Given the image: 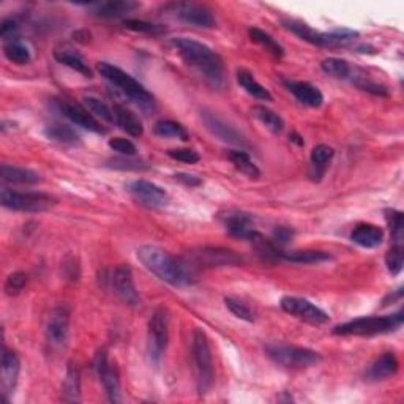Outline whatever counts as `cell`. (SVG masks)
Instances as JSON below:
<instances>
[{"label":"cell","instance_id":"obj_1","mask_svg":"<svg viewBox=\"0 0 404 404\" xmlns=\"http://www.w3.org/2000/svg\"><path fill=\"white\" fill-rule=\"evenodd\" d=\"M172 44L177 49L179 56L184 59V62L190 65L194 71H198L208 84L213 87L225 85V62L218 52H215L204 43L185 37L174 38Z\"/></svg>","mask_w":404,"mask_h":404},{"label":"cell","instance_id":"obj_2","mask_svg":"<svg viewBox=\"0 0 404 404\" xmlns=\"http://www.w3.org/2000/svg\"><path fill=\"white\" fill-rule=\"evenodd\" d=\"M138 259L153 275L172 286H188L194 283V273L190 264L174 258L166 250L155 245L138 248Z\"/></svg>","mask_w":404,"mask_h":404},{"label":"cell","instance_id":"obj_3","mask_svg":"<svg viewBox=\"0 0 404 404\" xmlns=\"http://www.w3.org/2000/svg\"><path fill=\"white\" fill-rule=\"evenodd\" d=\"M97 70L101 76L109 81L112 85H116L125 97L130 98L134 105L141 107V109L143 111L155 109L157 103H155L152 93L147 90L143 84L138 83L133 76L128 75L124 70H120L119 66L107 62H100L97 65Z\"/></svg>","mask_w":404,"mask_h":404},{"label":"cell","instance_id":"obj_4","mask_svg":"<svg viewBox=\"0 0 404 404\" xmlns=\"http://www.w3.org/2000/svg\"><path fill=\"white\" fill-rule=\"evenodd\" d=\"M403 311L387 314V316H365L354 321L345 322L333 328V335L340 336H373L390 333L398 330L403 326Z\"/></svg>","mask_w":404,"mask_h":404},{"label":"cell","instance_id":"obj_5","mask_svg":"<svg viewBox=\"0 0 404 404\" xmlns=\"http://www.w3.org/2000/svg\"><path fill=\"white\" fill-rule=\"evenodd\" d=\"M283 24H285L287 30H291L299 38H302L303 42L319 46V48H346V46L354 43L357 37H359V32L349 29L318 32L314 30L313 27H309L307 23L297 21V19H286V21H283Z\"/></svg>","mask_w":404,"mask_h":404},{"label":"cell","instance_id":"obj_6","mask_svg":"<svg viewBox=\"0 0 404 404\" xmlns=\"http://www.w3.org/2000/svg\"><path fill=\"white\" fill-rule=\"evenodd\" d=\"M193 360L194 373H196V384L199 395H206L213 386V359L212 349L208 345V338L204 330L196 328L193 335Z\"/></svg>","mask_w":404,"mask_h":404},{"label":"cell","instance_id":"obj_7","mask_svg":"<svg viewBox=\"0 0 404 404\" xmlns=\"http://www.w3.org/2000/svg\"><path fill=\"white\" fill-rule=\"evenodd\" d=\"M267 355L277 365L287 369H305L316 367L322 360L319 352L308 347L289 346V345H268L266 347Z\"/></svg>","mask_w":404,"mask_h":404},{"label":"cell","instance_id":"obj_8","mask_svg":"<svg viewBox=\"0 0 404 404\" xmlns=\"http://www.w3.org/2000/svg\"><path fill=\"white\" fill-rule=\"evenodd\" d=\"M0 202L5 208L15 212H44L57 204V199L46 193H19L4 188Z\"/></svg>","mask_w":404,"mask_h":404},{"label":"cell","instance_id":"obj_9","mask_svg":"<svg viewBox=\"0 0 404 404\" xmlns=\"http://www.w3.org/2000/svg\"><path fill=\"white\" fill-rule=\"evenodd\" d=\"M170 341V319L165 309H157L152 314L147 327V352L153 365H160Z\"/></svg>","mask_w":404,"mask_h":404},{"label":"cell","instance_id":"obj_10","mask_svg":"<svg viewBox=\"0 0 404 404\" xmlns=\"http://www.w3.org/2000/svg\"><path fill=\"white\" fill-rule=\"evenodd\" d=\"M281 308L283 311H286L287 314L295 316V318L303 319L309 322V324H327L330 321V316L321 309L319 307H316L314 303H311L307 299L300 297H292V295H286V297L281 299Z\"/></svg>","mask_w":404,"mask_h":404},{"label":"cell","instance_id":"obj_11","mask_svg":"<svg viewBox=\"0 0 404 404\" xmlns=\"http://www.w3.org/2000/svg\"><path fill=\"white\" fill-rule=\"evenodd\" d=\"M171 10L180 21L194 27H201V29H212L217 24L212 10H208L204 5L182 2L171 5Z\"/></svg>","mask_w":404,"mask_h":404},{"label":"cell","instance_id":"obj_12","mask_svg":"<svg viewBox=\"0 0 404 404\" xmlns=\"http://www.w3.org/2000/svg\"><path fill=\"white\" fill-rule=\"evenodd\" d=\"M57 106H59V111L75 125L84 128V130H89L92 133H97V134L106 133L103 125H101L98 120L92 116L90 111L87 109L85 106L79 105V103H73V101H69V100L57 101Z\"/></svg>","mask_w":404,"mask_h":404},{"label":"cell","instance_id":"obj_13","mask_svg":"<svg viewBox=\"0 0 404 404\" xmlns=\"http://www.w3.org/2000/svg\"><path fill=\"white\" fill-rule=\"evenodd\" d=\"M95 372L98 374V378L103 384V387L106 390L107 398H109L111 403H119L122 400L120 396V381H119V374L116 372V368L112 367V363L109 360V355L105 351H100L95 355Z\"/></svg>","mask_w":404,"mask_h":404},{"label":"cell","instance_id":"obj_14","mask_svg":"<svg viewBox=\"0 0 404 404\" xmlns=\"http://www.w3.org/2000/svg\"><path fill=\"white\" fill-rule=\"evenodd\" d=\"M191 259L196 266L212 268V267H229L239 266L242 259L231 250L220 246H207L201 248L199 251L191 254Z\"/></svg>","mask_w":404,"mask_h":404},{"label":"cell","instance_id":"obj_15","mask_svg":"<svg viewBox=\"0 0 404 404\" xmlns=\"http://www.w3.org/2000/svg\"><path fill=\"white\" fill-rule=\"evenodd\" d=\"M111 286L114 294H116L124 303H126V305L136 307L141 303L138 289L134 286L133 273L128 267L120 266L114 271L111 277Z\"/></svg>","mask_w":404,"mask_h":404},{"label":"cell","instance_id":"obj_16","mask_svg":"<svg viewBox=\"0 0 404 404\" xmlns=\"http://www.w3.org/2000/svg\"><path fill=\"white\" fill-rule=\"evenodd\" d=\"M128 190L136 198L141 204L149 208H158L166 206L167 193L163 188L147 180H134L128 186Z\"/></svg>","mask_w":404,"mask_h":404},{"label":"cell","instance_id":"obj_17","mask_svg":"<svg viewBox=\"0 0 404 404\" xmlns=\"http://www.w3.org/2000/svg\"><path fill=\"white\" fill-rule=\"evenodd\" d=\"M69 327H70V313L64 307L52 309L48 324H46V336L52 346L60 347L66 343L69 338Z\"/></svg>","mask_w":404,"mask_h":404},{"label":"cell","instance_id":"obj_18","mask_svg":"<svg viewBox=\"0 0 404 404\" xmlns=\"http://www.w3.org/2000/svg\"><path fill=\"white\" fill-rule=\"evenodd\" d=\"M202 119H204V124L207 125L208 130H210L215 136L223 141V143H229L232 145H248V143L244 138V134H240L234 126L226 124L223 119H220L217 114L213 112H202Z\"/></svg>","mask_w":404,"mask_h":404},{"label":"cell","instance_id":"obj_19","mask_svg":"<svg viewBox=\"0 0 404 404\" xmlns=\"http://www.w3.org/2000/svg\"><path fill=\"white\" fill-rule=\"evenodd\" d=\"M226 231L235 239L253 242L258 237L259 232L254 229L253 218L250 215L242 212H229L223 217Z\"/></svg>","mask_w":404,"mask_h":404},{"label":"cell","instance_id":"obj_20","mask_svg":"<svg viewBox=\"0 0 404 404\" xmlns=\"http://www.w3.org/2000/svg\"><path fill=\"white\" fill-rule=\"evenodd\" d=\"M19 372H21V362H19V357L8 351V349L4 347L2 351V390H4V400H8V395L13 393L15 390Z\"/></svg>","mask_w":404,"mask_h":404},{"label":"cell","instance_id":"obj_21","mask_svg":"<svg viewBox=\"0 0 404 404\" xmlns=\"http://www.w3.org/2000/svg\"><path fill=\"white\" fill-rule=\"evenodd\" d=\"M285 85L287 87V90L292 93V95L297 98L300 103L307 105L309 107H321L324 103V95L318 89V87L305 83V81H285Z\"/></svg>","mask_w":404,"mask_h":404},{"label":"cell","instance_id":"obj_22","mask_svg":"<svg viewBox=\"0 0 404 404\" xmlns=\"http://www.w3.org/2000/svg\"><path fill=\"white\" fill-rule=\"evenodd\" d=\"M54 59H56L59 64L70 66L71 70H75L84 78H92V70L89 69V65H87L84 57L81 56L76 49H73L71 46L62 44L54 49Z\"/></svg>","mask_w":404,"mask_h":404},{"label":"cell","instance_id":"obj_23","mask_svg":"<svg viewBox=\"0 0 404 404\" xmlns=\"http://www.w3.org/2000/svg\"><path fill=\"white\" fill-rule=\"evenodd\" d=\"M0 180L11 185H35L42 182V176L27 167L4 165L0 167Z\"/></svg>","mask_w":404,"mask_h":404},{"label":"cell","instance_id":"obj_24","mask_svg":"<svg viewBox=\"0 0 404 404\" xmlns=\"http://www.w3.org/2000/svg\"><path fill=\"white\" fill-rule=\"evenodd\" d=\"M139 8L138 2L133 0H111V2H101L93 5V15L103 19H116L120 16H125L126 13Z\"/></svg>","mask_w":404,"mask_h":404},{"label":"cell","instance_id":"obj_25","mask_svg":"<svg viewBox=\"0 0 404 404\" xmlns=\"http://www.w3.org/2000/svg\"><path fill=\"white\" fill-rule=\"evenodd\" d=\"M351 240L362 248H376L384 242V231L376 225L363 223L354 229Z\"/></svg>","mask_w":404,"mask_h":404},{"label":"cell","instance_id":"obj_26","mask_svg":"<svg viewBox=\"0 0 404 404\" xmlns=\"http://www.w3.org/2000/svg\"><path fill=\"white\" fill-rule=\"evenodd\" d=\"M114 119H116V124L122 128V130L130 134L133 138H141L144 134V126L141 124V120L136 117V114L131 112L128 107L122 105L114 106Z\"/></svg>","mask_w":404,"mask_h":404},{"label":"cell","instance_id":"obj_27","mask_svg":"<svg viewBox=\"0 0 404 404\" xmlns=\"http://www.w3.org/2000/svg\"><path fill=\"white\" fill-rule=\"evenodd\" d=\"M398 359L393 352H386L382 354L379 359H376V362L373 363L372 367L368 369V378L373 381H384L393 376L396 372H398Z\"/></svg>","mask_w":404,"mask_h":404},{"label":"cell","instance_id":"obj_28","mask_svg":"<svg viewBox=\"0 0 404 404\" xmlns=\"http://www.w3.org/2000/svg\"><path fill=\"white\" fill-rule=\"evenodd\" d=\"M278 259L292 262V264H321L332 259V254L318 250H302V251H280Z\"/></svg>","mask_w":404,"mask_h":404},{"label":"cell","instance_id":"obj_29","mask_svg":"<svg viewBox=\"0 0 404 404\" xmlns=\"http://www.w3.org/2000/svg\"><path fill=\"white\" fill-rule=\"evenodd\" d=\"M81 398V373L75 363H70L62 384V400L76 403Z\"/></svg>","mask_w":404,"mask_h":404},{"label":"cell","instance_id":"obj_30","mask_svg":"<svg viewBox=\"0 0 404 404\" xmlns=\"http://www.w3.org/2000/svg\"><path fill=\"white\" fill-rule=\"evenodd\" d=\"M237 83L240 84L242 89H244L248 95H251L253 98L261 100V101H273L272 93L268 92L264 85L259 84L250 71L239 70L237 71Z\"/></svg>","mask_w":404,"mask_h":404},{"label":"cell","instance_id":"obj_31","mask_svg":"<svg viewBox=\"0 0 404 404\" xmlns=\"http://www.w3.org/2000/svg\"><path fill=\"white\" fill-rule=\"evenodd\" d=\"M44 136L54 143L75 145L79 143V134L71 126L64 124H51L44 128Z\"/></svg>","mask_w":404,"mask_h":404},{"label":"cell","instance_id":"obj_32","mask_svg":"<svg viewBox=\"0 0 404 404\" xmlns=\"http://www.w3.org/2000/svg\"><path fill=\"white\" fill-rule=\"evenodd\" d=\"M248 35H250L251 42L262 46V48L271 52L273 57L281 59L283 56H285V49H283V46L271 35V33L261 30L259 27H250V29H248Z\"/></svg>","mask_w":404,"mask_h":404},{"label":"cell","instance_id":"obj_33","mask_svg":"<svg viewBox=\"0 0 404 404\" xmlns=\"http://www.w3.org/2000/svg\"><path fill=\"white\" fill-rule=\"evenodd\" d=\"M253 117H256L259 122L268 128L272 133H281L285 130V120L281 119L280 114H277L272 109H268L266 106H254L251 109Z\"/></svg>","mask_w":404,"mask_h":404},{"label":"cell","instance_id":"obj_34","mask_svg":"<svg viewBox=\"0 0 404 404\" xmlns=\"http://www.w3.org/2000/svg\"><path fill=\"white\" fill-rule=\"evenodd\" d=\"M229 160L232 161V165L237 167L240 172H244L245 176L250 179H259L261 171L259 167L253 163V160L250 158V155L244 150H231L227 153Z\"/></svg>","mask_w":404,"mask_h":404},{"label":"cell","instance_id":"obj_35","mask_svg":"<svg viewBox=\"0 0 404 404\" xmlns=\"http://www.w3.org/2000/svg\"><path fill=\"white\" fill-rule=\"evenodd\" d=\"M153 131L160 138H176L180 141H188V133L180 124L174 120H160L155 124Z\"/></svg>","mask_w":404,"mask_h":404},{"label":"cell","instance_id":"obj_36","mask_svg":"<svg viewBox=\"0 0 404 404\" xmlns=\"http://www.w3.org/2000/svg\"><path fill=\"white\" fill-rule=\"evenodd\" d=\"M333 155H335V150L332 149V147H328L326 144H319L314 147L311 152V158L309 160H311L313 170H316V176H322V174H324L327 165L333 158Z\"/></svg>","mask_w":404,"mask_h":404},{"label":"cell","instance_id":"obj_37","mask_svg":"<svg viewBox=\"0 0 404 404\" xmlns=\"http://www.w3.org/2000/svg\"><path fill=\"white\" fill-rule=\"evenodd\" d=\"M322 70H324L327 75L333 76L336 79H349L351 78L352 69L349 66L346 60L338 59V57H328L326 60H322Z\"/></svg>","mask_w":404,"mask_h":404},{"label":"cell","instance_id":"obj_38","mask_svg":"<svg viewBox=\"0 0 404 404\" xmlns=\"http://www.w3.org/2000/svg\"><path fill=\"white\" fill-rule=\"evenodd\" d=\"M5 57L10 60L11 64L16 65H27L32 60L30 51L25 48L23 43L19 42H8L4 46Z\"/></svg>","mask_w":404,"mask_h":404},{"label":"cell","instance_id":"obj_39","mask_svg":"<svg viewBox=\"0 0 404 404\" xmlns=\"http://www.w3.org/2000/svg\"><path fill=\"white\" fill-rule=\"evenodd\" d=\"M386 220L390 227V232H392V239L396 245H403L404 239V218L403 213L400 210H395V208H390L386 210Z\"/></svg>","mask_w":404,"mask_h":404},{"label":"cell","instance_id":"obj_40","mask_svg":"<svg viewBox=\"0 0 404 404\" xmlns=\"http://www.w3.org/2000/svg\"><path fill=\"white\" fill-rule=\"evenodd\" d=\"M349 79H352V83L359 87V89L373 93V95H376V97H388V90H387L386 85H382L379 83H374V81L368 79L365 75H355V71H352L351 78Z\"/></svg>","mask_w":404,"mask_h":404},{"label":"cell","instance_id":"obj_41","mask_svg":"<svg viewBox=\"0 0 404 404\" xmlns=\"http://www.w3.org/2000/svg\"><path fill=\"white\" fill-rule=\"evenodd\" d=\"M84 106L90 111V114L100 117L101 120H106V122H109V124L116 122V119H114V111L109 106L105 105L101 100L93 98V97H85Z\"/></svg>","mask_w":404,"mask_h":404},{"label":"cell","instance_id":"obj_42","mask_svg":"<svg viewBox=\"0 0 404 404\" xmlns=\"http://www.w3.org/2000/svg\"><path fill=\"white\" fill-rule=\"evenodd\" d=\"M124 25L128 30L139 32V33H149V35H160V33L166 32L165 25L147 23V21H138V19H126Z\"/></svg>","mask_w":404,"mask_h":404},{"label":"cell","instance_id":"obj_43","mask_svg":"<svg viewBox=\"0 0 404 404\" xmlns=\"http://www.w3.org/2000/svg\"><path fill=\"white\" fill-rule=\"evenodd\" d=\"M386 264L388 272L392 275H400L403 271V266H404V250H403V245H393L390 248V251L386 256Z\"/></svg>","mask_w":404,"mask_h":404},{"label":"cell","instance_id":"obj_44","mask_svg":"<svg viewBox=\"0 0 404 404\" xmlns=\"http://www.w3.org/2000/svg\"><path fill=\"white\" fill-rule=\"evenodd\" d=\"M225 303H226V308L235 316V318H239L242 321H246V322L254 321V314L250 309V307L246 305V303L240 302L237 299H232V297H226Z\"/></svg>","mask_w":404,"mask_h":404},{"label":"cell","instance_id":"obj_45","mask_svg":"<svg viewBox=\"0 0 404 404\" xmlns=\"http://www.w3.org/2000/svg\"><path fill=\"white\" fill-rule=\"evenodd\" d=\"M27 285V275L24 272L11 273L5 281V292L8 295H16L23 291Z\"/></svg>","mask_w":404,"mask_h":404},{"label":"cell","instance_id":"obj_46","mask_svg":"<svg viewBox=\"0 0 404 404\" xmlns=\"http://www.w3.org/2000/svg\"><path fill=\"white\" fill-rule=\"evenodd\" d=\"M109 147L114 152L124 155V157H134L138 152L136 145H134L130 139H125V138L109 139Z\"/></svg>","mask_w":404,"mask_h":404},{"label":"cell","instance_id":"obj_47","mask_svg":"<svg viewBox=\"0 0 404 404\" xmlns=\"http://www.w3.org/2000/svg\"><path fill=\"white\" fill-rule=\"evenodd\" d=\"M167 155H170L172 160L182 161V163H186V165H194L201 160L199 153L194 152L193 149H171V150H167Z\"/></svg>","mask_w":404,"mask_h":404},{"label":"cell","instance_id":"obj_48","mask_svg":"<svg viewBox=\"0 0 404 404\" xmlns=\"http://www.w3.org/2000/svg\"><path fill=\"white\" fill-rule=\"evenodd\" d=\"M18 30H19V25L15 19H11V18L4 19L2 25H0V37H2L4 40H11L13 42V37L16 35Z\"/></svg>","mask_w":404,"mask_h":404},{"label":"cell","instance_id":"obj_49","mask_svg":"<svg viewBox=\"0 0 404 404\" xmlns=\"http://www.w3.org/2000/svg\"><path fill=\"white\" fill-rule=\"evenodd\" d=\"M294 237V232H292V229H289V227H285V226H280L277 227L273 231V242H275V245H286L289 244V242L292 240Z\"/></svg>","mask_w":404,"mask_h":404},{"label":"cell","instance_id":"obj_50","mask_svg":"<svg viewBox=\"0 0 404 404\" xmlns=\"http://www.w3.org/2000/svg\"><path fill=\"white\" fill-rule=\"evenodd\" d=\"M114 167H119V170H147V166H143V163L139 161H126V160H114L112 161Z\"/></svg>","mask_w":404,"mask_h":404},{"label":"cell","instance_id":"obj_51","mask_svg":"<svg viewBox=\"0 0 404 404\" xmlns=\"http://www.w3.org/2000/svg\"><path fill=\"white\" fill-rule=\"evenodd\" d=\"M176 179L180 180L182 184L188 185V186H198V185H201V179H198L196 176H190V174H177Z\"/></svg>","mask_w":404,"mask_h":404},{"label":"cell","instance_id":"obj_52","mask_svg":"<svg viewBox=\"0 0 404 404\" xmlns=\"http://www.w3.org/2000/svg\"><path fill=\"white\" fill-rule=\"evenodd\" d=\"M289 139H291L292 143H295V144L300 145V147L305 145V141H303V138L300 136L299 133H291V134H289Z\"/></svg>","mask_w":404,"mask_h":404}]
</instances>
